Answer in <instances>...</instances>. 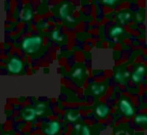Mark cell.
<instances>
[{"instance_id": "21", "label": "cell", "mask_w": 147, "mask_h": 135, "mask_svg": "<svg viewBox=\"0 0 147 135\" xmlns=\"http://www.w3.org/2000/svg\"><path fill=\"white\" fill-rule=\"evenodd\" d=\"M117 2L116 0H104L103 3L107 6H113Z\"/></svg>"}, {"instance_id": "14", "label": "cell", "mask_w": 147, "mask_h": 135, "mask_svg": "<svg viewBox=\"0 0 147 135\" xmlns=\"http://www.w3.org/2000/svg\"><path fill=\"white\" fill-rule=\"evenodd\" d=\"M32 18H33V11H32V8L30 7H27L24 9L22 15V19L24 21H29L32 20Z\"/></svg>"}, {"instance_id": "5", "label": "cell", "mask_w": 147, "mask_h": 135, "mask_svg": "<svg viewBox=\"0 0 147 135\" xmlns=\"http://www.w3.org/2000/svg\"><path fill=\"white\" fill-rule=\"evenodd\" d=\"M146 73V67L142 64L138 65L130 75L131 79L134 83H142L145 79Z\"/></svg>"}, {"instance_id": "12", "label": "cell", "mask_w": 147, "mask_h": 135, "mask_svg": "<svg viewBox=\"0 0 147 135\" xmlns=\"http://www.w3.org/2000/svg\"><path fill=\"white\" fill-rule=\"evenodd\" d=\"M116 18L121 24H126L130 22L132 19V14L129 10H122L119 12L116 15Z\"/></svg>"}, {"instance_id": "6", "label": "cell", "mask_w": 147, "mask_h": 135, "mask_svg": "<svg viewBox=\"0 0 147 135\" xmlns=\"http://www.w3.org/2000/svg\"><path fill=\"white\" fill-rule=\"evenodd\" d=\"M107 89V86L105 82L92 83L89 87V91L91 95L96 97H100L105 93Z\"/></svg>"}, {"instance_id": "1", "label": "cell", "mask_w": 147, "mask_h": 135, "mask_svg": "<svg viewBox=\"0 0 147 135\" xmlns=\"http://www.w3.org/2000/svg\"><path fill=\"white\" fill-rule=\"evenodd\" d=\"M44 44V38L40 35H32L25 38L22 42V50L27 54H35L40 50Z\"/></svg>"}, {"instance_id": "22", "label": "cell", "mask_w": 147, "mask_h": 135, "mask_svg": "<svg viewBox=\"0 0 147 135\" xmlns=\"http://www.w3.org/2000/svg\"><path fill=\"white\" fill-rule=\"evenodd\" d=\"M65 21L67 22L68 24H74L76 23V19L72 15H70V16H69L65 19Z\"/></svg>"}, {"instance_id": "19", "label": "cell", "mask_w": 147, "mask_h": 135, "mask_svg": "<svg viewBox=\"0 0 147 135\" xmlns=\"http://www.w3.org/2000/svg\"><path fill=\"white\" fill-rule=\"evenodd\" d=\"M144 18H145L144 12L138 11L136 12V13H135V19L138 22H142L144 20Z\"/></svg>"}, {"instance_id": "11", "label": "cell", "mask_w": 147, "mask_h": 135, "mask_svg": "<svg viewBox=\"0 0 147 135\" xmlns=\"http://www.w3.org/2000/svg\"><path fill=\"white\" fill-rule=\"evenodd\" d=\"M110 108L106 103H99L96 107L95 112L98 118L101 119H104L107 117L108 114L110 113Z\"/></svg>"}, {"instance_id": "16", "label": "cell", "mask_w": 147, "mask_h": 135, "mask_svg": "<svg viewBox=\"0 0 147 135\" xmlns=\"http://www.w3.org/2000/svg\"><path fill=\"white\" fill-rule=\"evenodd\" d=\"M50 36L52 40L57 42H63L64 40V39H65L64 35H63V34L60 32V30H54V31H52V32H51Z\"/></svg>"}, {"instance_id": "4", "label": "cell", "mask_w": 147, "mask_h": 135, "mask_svg": "<svg viewBox=\"0 0 147 135\" xmlns=\"http://www.w3.org/2000/svg\"><path fill=\"white\" fill-rule=\"evenodd\" d=\"M119 107L121 112L124 116L127 118H132L136 112V109L133 104L130 100L126 98H123L119 101Z\"/></svg>"}, {"instance_id": "18", "label": "cell", "mask_w": 147, "mask_h": 135, "mask_svg": "<svg viewBox=\"0 0 147 135\" xmlns=\"http://www.w3.org/2000/svg\"><path fill=\"white\" fill-rule=\"evenodd\" d=\"M135 122L138 125H146L147 122V116L145 114H140V115H136L134 119Z\"/></svg>"}, {"instance_id": "17", "label": "cell", "mask_w": 147, "mask_h": 135, "mask_svg": "<svg viewBox=\"0 0 147 135\" xmlns=\"http://www.w3.org/2000/svg\"><path fill=\"white\" fill-rule=\"evenodd\" d=\"M35 109L36 110L37 115H44L47 109V104L44 102H40L37 104Z\"/></svg>"}, {"instance_id": "20", "label": "cell", "mask_w": 147, "mask_h": 135, "mask_svg": "<svg viewBox=\"0 0 147 135\" xmlns=\"http://www.w3.org/2000/svg\"><path fill=\"white\" fill-rule=\"evenodd\" d=\"M81 135H91V131H90V127L87 125L82 126L81 128Z\"/></svg>"}, {"instance_id": "9", "label": "cell", "mask_w": 147, "mask_h": 135, "mask_svg": "<svg viewBox=\"0 0 147 135\" xmlns=\"http://www.w3.org/2000/svg\"><path fill=\"white\" fill-rule=\"evenodd\" d=\"M72 6L70 2H63L58 7V15L63 19H66L70 16L71 13L72 12Z\"/></svg>"}, {"instance_id": "3", "label": "cell", "mask_w": 147, "mask_h": 135, "mask_svg": "<svg viewBox=\"0 0 147 135\" xmlns=\"http://www.w3.org/2000/svg\"><path fill=\"white\" fill-rule=\"evenodd\" d=\"M7 69L12 74H20L24 69V63L19 57H13L7 62Z\"/></svg>"}, {"instance_id": "8", "label": "cell", "mask_w": 147, "mask_h": 135, "mask_svg": "<svg viewBox=\"0 0 147 135\" xmlns=\"http://www.w3.org/2000/svg\"><path fill=\"white\" fill-rule=\"evenodd\" d=\"M60 124L57 120H52L46 124L43 132L46 135H57L60 132Z\"/></svg>"}, {"instance_id": "23", "label": "cell", "mask_w": 147, "mask_h": 135, "mask_svg": "<svg viewBox=\"0 0 147 135\" xmlns=\"http://www.w3.org/2000/svg\"><path fill=\"white\" fill-rule=\"evenodd\" d=\"M81 128H82V126H81L80 124H76L75 126H74V130L77 132H80Z\"/></svg>"}, {"instance_id": "24", "label": "cell", "mask_w": 147, "mask_h": 135, "mask_svg": "<svg viewBox=\"0 0 147 135\" xmlns=\"http://www.w3.org/2000/svg\"><path fill=\"white\" fill-rule=\"evenodd\" d=\"M3 135H11V134H8V133H6V134H3Z\"/></svg>"}, {"instance_id": "2", "label": "cell", "mask_w": 147, "mask_h": 135, "mask_svg": "<svg viewBox=\"0 0 147 135\" xmlns=\"http://www.w3.org/2000/svg\"><path fill=\"white\" fill-rule=\"evenodd\" d=\"M70 74L72 80L79 85H83L88 76L86 68L83 64L81 63H77L74 65Z\"/></svg>"}, {"instance_id": "15", "label": "cell", "mask_w": 147, "mask_h": 135, "mask_svg": "<svg viewBox=\"0 0 147 135\" xmlns=\"http://www.w3.org/2000/svg\"><path fill=\"white\" fill-rule=\"evenodd\" d=\"M80 113H79L77 111H76V110L73 109L69 110V112H67L66 114L67 120L70 122H72V123L77 121V120L80 118Z\"/></svg>"}, {"instance_id": "7", "label": "cell", "mask_w": 147, "mask_h": 135, "mask_svg": "<svg viewBox=\"0 0 147 135\" xmlns=\"http://www.w3.org/2000/svg\"><path fill=\"white\" fill-rule=\"evenodd\" d=\"M129 77H130V73L124 67L117 68L114 73V78L115 81L122 85L125 84Z\"/></svg>"}, {"instance_id": "13", "label": "cell", "mask_w": 147, "mask_h": 135, "mask_svg": "<svg viewBox=\"0 0 147 135\" xmlns=\"http://www.w3.org/2000/svg\"><path fill=\"white\" fill-rule=\"evenodd\" d=\"M124 32V27H122L121 26L116 25L113 27L110 30V36L112 37V38H118L120 35H121Z\"/></svg>"}, {"instance_id": "10", "label": "cell", "mask_w": 147, "mask_h": 135, "mask_svg": "<svg viewBox=\"0 0 147 135\" xmlns=\"http://www.w3.org/2000/svg\"><path fill=\"white\" fill-rule=\"evenodd\" d=\"M36 116V110H35V109L34 107H27L22 110V117L26 121H32V120H35Z\"/></svg>"}]
</instances>
